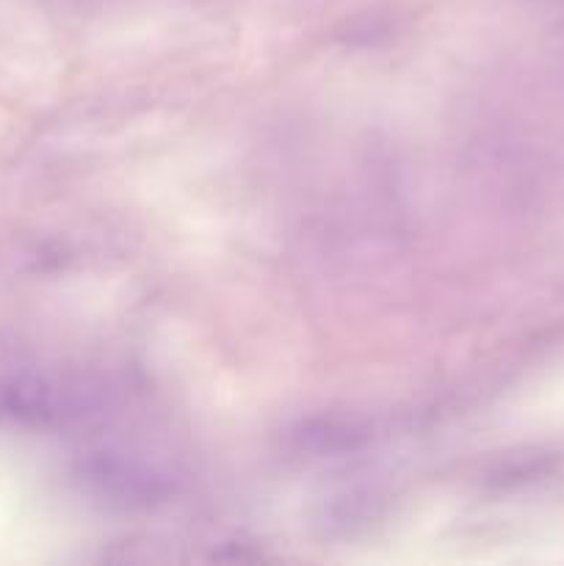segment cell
I'll return each instance as SVG.
<instances>
[]
</instances>
